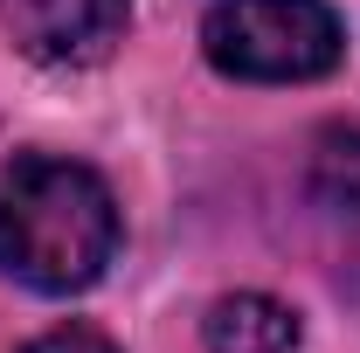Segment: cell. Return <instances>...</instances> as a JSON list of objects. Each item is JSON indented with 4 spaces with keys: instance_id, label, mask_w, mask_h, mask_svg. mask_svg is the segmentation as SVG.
Returning a JSON list of instances; mask_svg holds the SVG:
<instances>
[{
    "instance_id": "3",
    "label": "cell",
    "mask_w": 360,
    "mask_h": 353,
    "mask_svg": "<svg viewBox=\"0 0 360 353\" xmlns=\"http://www.w3.org/2000/svg\"><path fill=\"white\" fill-rule=\"evenodd\" d=\"M132 0H0V28L42 70H90L125 35Z\"/></svg>"
},
{
    "instance_id": "2",
    "label": "cell",
    "mask_w": 360,
    "mask_h": 353,
    "mask_svg": "<svg viewBox=\"0 0 360 353\" xmlns=\"http://www.w3.org/2000/svg\"><path fill=\"white\" fill-rule=\"evenodd\" d=\"M201 56L236 84H312L347 56V28L326 0H208Z\"/></svg>"
},
{
    "instance_id": "1",
    "label": "cell",
    "mask_w": 360,
    "mask_h": 353,
    "mask_svg": "<svg viewBox=\"0 0 360 353\" xmlns=\"http://www.w3.org/2000/svg\"><path fill=\"white\" fill-rule=\"evenodd\" d=\"M118 201L97 167L63 153H14L0 167V277L77 298L118 257Z\"/></svg>"
},
{
    "instance_id": "5",
    "label": "cell",
    "mask_w": 360,
    "mask_h": 353,
    "mask_svg": "<svg viewBox=\"0 0 360 353\" xmlns=\"http://www.w3.org/2000/svg\"><path fill=\"white\" fill-rule=\"evenodd\" d=\"M21 353H118V340L97 333V326H56V333H42V340H28Z\"/></svg>"
},
{
    "instance_id": "4",
    "label": "cell",
    "mask_w": 360,
    "mask_h": 353,
    "mask_svg": "<svg viewBox=\"0 0 360 353\" xmlns=\"http://www.w3.org/2000/svg\"><path fill=\"white\" fill-rule=\"evenodd\" d=\"M201 347L208 353H305V326L270 291H229L201 319Z\"/></svg>"
}]
</instances>
